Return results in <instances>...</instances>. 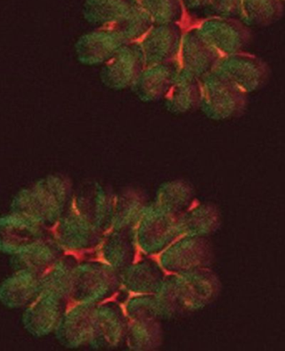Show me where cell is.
I'll return each mask as SVG.
<instances>
[{
  "label": "cell",
  "instance_id": "6da1fadb",
  "mask_svg": "<svg viewBox=\"0 0 285 351\" xmlns=\"http://www.w3.org/2000/svg\"><path fill=\"white\" fill-rule=\"evenodd\" d=\"M196 27L210 47L225 55H233L249 38V29L238 19L208 17Z\"/></svg>",
  "mask_w": 285,
  "mask_h": 351
},
{
  "label": "cell",
  "instance_id": "7a4b0ae2",
  "mask_svg": "<svg viewBox=\"0 0 285 351\" xmlns=\"http://www.w3.org/2000/svg\"><path fill=\"white\" fill-rule=\"evenodd\" d=\"M181 38L179 24L153 25L142 38L140 45L145 60L149 64L164 63L174 55Z\"/></svg>",
  "mask_w": 285,
  "mask_h": 351
},
{
  "label": "cell",
  "instance_id": "3957f363",
  "mask_svg": "<svg viewBox=\"0 0 285 351\" xmlns=\"http://www.w3.org/2000/svg\"><path fill=\"white\" fill-rule=\"evenodd\" d=\"M127 44L124 37L112 28H100L84 34L77 45L79 59L88 64L108 61Z\"/></svg>",
  "mask_w": 285,
  "mask_h": 351
},
{
  "label": "cell",
  "instance_id": "277c9868",
  "mask_svg": "<svg viewBox=\"0 0 285 351\" xmlns=\"http://www.w3.org/2000/svg\"><path fill=\"white\" fill-rule=\"evenodd\" d=\"M144 56L140 46L123 45L107 61L103 80L110 86L122 87L134 82L140 75Z\"/></svg>",
  "mask_w": 285,
  "mask_h": 351
},
{
  "label": "cell",
  "instance_id": "5b68a950",
  "mask_svg": "<svg viewBox=\"0 0 285 351\" xmlns=\"http://www.w3.org/2000/svg\"><path fill=\"white\" fill-rule=\"evenodd\" d=\"M138 5V0H86L82 13L90 25L114 29Z\"/></svg>",
  "mask_w": 285,
  "mask_h": 351
},
{
  "label": "cell",
  "instance_id": "8992f818",
  "mask_svg": "<svg viewBox=\"0 0 285 351\" xmlns=\"http://www.w3.org/2000/svg\"><path fill=\"white\" fill-rule=\"evenodd\" d=\"M184 69L194 76L206 75L218 63L217 52L200 36L197 27L188 29L182 37Z\"/></svg>",
  "mask_w": 285,
  "mask_h": 351
},
{
  "label": "cell",
  "instance_id": "52a82bcc",
  "mask_svg": "<svg viewBox=\"0 0 285 351\" xmlns=\"http://www.w3.org/2000/svg\"><path fill=\"white\" fill-rule=\"evenodd\" d=\"M265 67L259 60L244 55H230L216 64V75L238 86H256L264 78Z\"/></svg>",
  "mask_w": 285,
  "mask_h": 351
},
{
  "label": "cell",
  "instance_id": "ba28073f",
  "mask_svg": "<svg viewBox=\"0 0 285 351\" xmlns=\"http://www.w3.org/2000/svg\"><path fill=\"white\" fill-rule=\"evenodd\" d=\"M284 14L282 0H241L240 21L248 25L267 26Z\"/></svg>",
  "mask_w": 285,
  "mask_h": 351
},
{
  "label": "cell",
  "instance_id": "9c48e42d",
  "mask_svg": "<svg viewBox=\"0 0 285 351\" xmlns=\"http://www.w3.org/2000/svg\"><path fill=\"white\" fill-rule=\"evenodd\" d=\"M153 25L179 24L184 8L181 0H138Z\"/></svg>",
  "mask_w": 285,
  "mask_h": 351
},
{
  "label": "cell",
  "instance_id": "30bf717a",
  "mask_svg": "<svg viewBox=\"0 0 285 351\" xmlns=\"http://www.w3.org/2000/svg\"><path fill=\"white\" fill-rule=\"evenodd\" d=\"M174 80L171 68L162 64H150L148 69L140 73L134 84L142 92L155 94L164 90Z\"/></svg>",
  "mask_w": 285,
  "mask_h": 351
},
{
  "label": "cell",
  "instance_id": "8fae6325",
  "mask_svg": "<svg viewBox=\"0 0 285 351\" xmlns=\"http://www.w3.org/2000/svg\"><path fill=\"white\" fill-rule=\"evenodd\" d=\"M153 25V23L151 19L149 18L140 3L134 8L128 17L114 29L118 31L128 43L129 41L136 40L144 37Z\"/></svg>",
  "mask_w": 285,
  "mask_h": 351
},
{
  "label": "cell",
  "instance_id": "7c38bea8",
  "mask_svg": "<svg viewBox=\"0 0 285 351\" xmlns=\"http://www.w3.org/2000/svg\"><path fill=\"white\" fill-rule=\"evenodd\" d=\"M203 10L208 17L240 19L241 0H209Z\"/></svg>",
  "mask_w": 285,
  "mask_h": 351
},
{
  "label": "cell",
  "instance_id": "4fadbf2b",
  "mask_svg": "<svg viewBox=\"0 0 285 351\" xmlns=\"http://www.w3.org/2000/svg\"><path fill=\"white\" fill-rule=\"evenodd\" d=\"M209 0H181V3L188 12H195L205 10Z\"/></svg>",
  "mask_w": 285,
  "mask_h": 351
},
{
  "label": "cell",
  "instance_id": "5bb4252c",
  "mask_svg": "<svg viewBox=\"0 0 285 351\" xmlns=\"http://www.w3.org/2000/svg\"><path fill=\"white\" fill-rule=\"evenodd\" d=\"M282 1H285V0H282Z\"/></svg>",
  "mask_w": 285,
  "mask_h": 351
}]
</instances>
